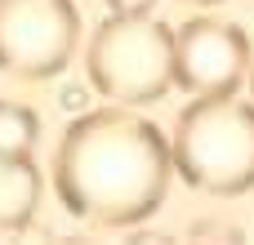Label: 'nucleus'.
I'll return each instance as SVG.
<instances>
[{
    "instance_id": "1",
    "label": "nucleus",
    "mask_w": 254,
    "mask_h": 245,
    "mask_svg": "<svg viewBox=\"0 0 254 245\" xmlns=\"http://www.w3.org/2000/svg\"><path fill=\"white\" fill-rule=\"evenodd\" d=\"M174 147L138 107L80 112L54 147V192L80 223L134 228L152 219L174 179Z\"/></svg>"
},
{
    "instance_id": "2",
    "label": "nucleus",
    "mask_w": 254,
    "mask_h": 245,
    "mask_svg": "<svg viewBox=\"0 0 254 245\" xmlns=\"http://www.w3.org/2000/svg\"><path fill=\"white\" fill-rule=\"evenodd\" d=\"M174 170L205 196H241L254 187V98L205 94L192 98L170 134Z\"/></svg>"
},
{
    "instance_id": "3",
    "label": "nucleus",
    "mask_w": 254,
    "mask_h": 245,
    "mask_svg": "<svg viewBox=\"0 0 254 245\" xmlns=\"http://www.w3.org/2000/svg\"><path fill=\"white\" fill-rule=\"evenodd\" d=\"M85 76L89 85L121 103V107H147L165 98L174 80V31L152 13H112L85 49Z\"/></svg>"
},
{
    "instance_id": "4",
    "label": "nucleus",
    "mask_w": 254,
    "mask_h": 245,
    "mask_svg": "<svg viewBox=\"0 0 254 245\" xmlns=\"http://www.w3.org/2000/svg\"><path fill=\"white\" fill-rule=\"evenodd\" d=\"M80 40L71 0H0V71L18 80L58 76Z\"/></svg>"
},
{
    "instance_id": "5",
    "label": "nucleus",
    "mask_w": 254,
    "mask_h": 245,
    "mask_svg": "<svg viewBox=\"0 0 254 245\" xmlns=\"http://www.w3.org/2000/svg\"><path fill=\"white\" fill-rule=\"evenodd\" d=\"M254 71V49L246 31L223 18H192L174 31V80L183 94H232Z\"/></svg>"
},
{
    "instance_id": "6",
    "label": "nucleus",
    "mask_w": 254,
    "mask_h": 245,
    "mask_svg": "<svg viewBox=\"0 0 254 245\" xmlns=\"http://www.w3.org/2000/svg\"><path fill=\"white\" fill-rule=\"evenodd\" d=\"M40 170L31 156H0V232H18L40 210Z\"/></svg>"
},
{
    "instance_id": "7",
    "label": "nucleus",
    "mask_w": 254,
    "mask_h": 245,
    "mask_svg": "<svg viewBox=\"0 0 254 245\" xmlns=\"http://www.w3.org/2000/svg\"><path fill=\"white\" fill-rule=\"evenodd\" d=\"M40 138V116L22 103H0V156H31Z\"/></svg>"
},
{
    "instance_id": "8",
    "label": "nucleus",
    "mask_w": 254,
    "mask_h": 245,
    "mask_svg": "<svg viewBox=\"0 0 254 245\" xmlns=\"http://www.w3.org/2000/svg\"><path fill=\"white\" fill-rule=\"evenodd\" d=\"M107 9H112V13H129V18H134V13H152V9H156V0H107Z\"/></svg>"
},
{
    "instance_id": "9",
    "label": "nucleus",
    "mask_w": 254,
    "mask_h": 245,
    "mask_svg": "<svg viewBox=\"0 0 254 245\" xmlns=\"http://www.w3.org/2000/svg\"><path fill=\"white\" fill-rule=\"evenodd\" d=\"M58 103H63V107H80V103H85V94H80V89H63V98H58Z\"/></svg>"
},
{
    "instance_id": "10",
    "label": "nucleus",
    "mask_w": 254,
    "mask_h": 245,
    "mask_svg": "<svg viewBox=\"0 0 254 245\" xmlns=\"http://www.w3.org/2000/svg\"><path fill=\"white\" fill-rule=\"evenodd\" d=\"M183 4H219V0H183Z\"/></svg>"
},
{
    "instance_id": "11",
    "label": "nucleus",
    "mask_w": 254,
    "mask_h": 245,
    "mask_svg": "<svg viewBox=\"0 0 254 245\" xmlns=\"http://www.w3.org/2000/svg\"><path fill=\"white\" fill-rule=\"evenodd\" d=\"M250 89H254V71H250Z\"/></svg>"
}]
</instances>
